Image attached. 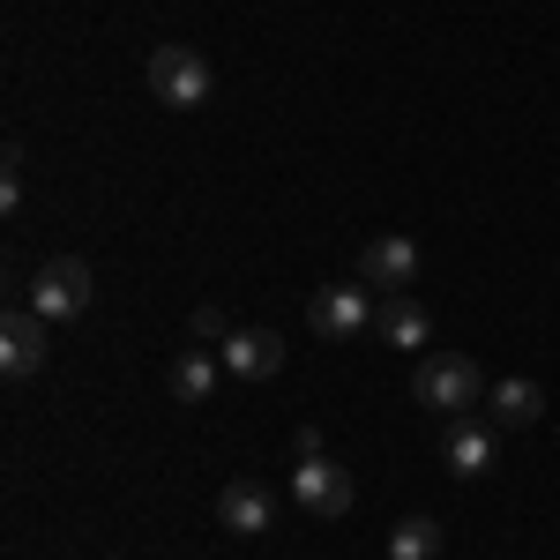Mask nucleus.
Wrapping results in <instances>:
<instances>
[{"label":"nucleus","mask_w":560,"mask_h":560,"mask_svg":"<svg viewBox=\"0 0 560 560\" xmlns=\"http://www.w3.org/2000/svg\"><path fill=\"white\" fill-rule=\"evenodd\" d=\"M411 404H427L433 419H471V404H486V374L471 351H433L411 374Z\"/></svg>","instance_id":"nucleus-1"},{"label":"nucleus","mask_w":560,"mask_h":560,"mask_svg":"<svg viewBox=\"0 0 560 560\" xmlns=\"http://www.w3.org/2000/svg\"><path fill=\"white\" fill-rule=\"evenodd\" d=\"M150 90H158V105H173V113H202L217 97V68L195 45H158V52H150Z\"/></svg>","instance_id":"nucleus-2"},{"label":"nucleus","mask_w":560,"mask_h":560,"mask_svg":"<svg viewBox=\"0 0 560 560\" xmlns=\"http://www.w3.org/2000/svg\"><path fill=\"white\" fill-rule=\"evenodd\" d=\"M306 329L322 337V345H351V337H366L374 329V292L351 277V284H322L314 300H306Z\"/></svg>","instance_id":"nucleus-3"},{"label":"nucleus","mask_w":560,"mask_h":560,"mask_svg":"<svg viewBox=\"0 0 560 560\" xmlns=\"http://www.w3.org/2000/svg\"><path fill=\"white\" fill-rule=\"evenodd\" d=\"M31 314H45V322H75V314H90V261L75 255H52L31 277Z\"/></svg>","instance_id":"nucleus-4"},{"label":"nucleus","mask_w":560,"mask_h":560,"mask_svg":"<svg viewBox=\"0 0 560 560\" xmlns=\"http://www.w3.org/2000/svg\"><path fill=\"white\" fill-rule=\"evenodd\" d=\"M292 501H300L306 516L337 523V516H351V501H359V486H351V471H345V464H329V456H314V464H300V471H292Z\"/></svg>","instance_id":"nucleus-5"},{"label":"nucleus","mask_w":560,"mask_h":560,"mask_svg":"<svg viewBox=\"0 0 560 560\" xmlns=\"http://www.w3.org/2000/svg\"><path fill=\"white\" fill-rule=\"evenodd\" d=\"M411 277H419V247L404 232H382V240L359 247V284L366 292H411Z\"/></svg>","instance_id":"nucleus-6"},{"label":"nucleus","mask_w":560,"mask_h":560,"mask_svg":"<svg viewBox=\"0 0 560 560\" xmlns=\"http://www.w3.org/2000/svg\"><path fill=\"white\" fill-rule=\"evenodd\" d=\"M45 314H31V306H8V322H0V366H8V382H31V374H45Z\"/></svg>","instance_id":"nucleus-7"},{"label":"nucleus","mask_w":560,"mask_h":560,"mask_svg":"<svg viewBox=\"0 0 560 560\" xmlns=\"http://www.w3.org/2000/svg\"><path fill=\"white\" fill-rule=\"evenodd\" d=\"M224 374H232V382H269V374H284V337H277V329H232V337H224Z\"/></svg>","instance_id":"nucleus-8"},{"label":"nucleus","mask_w":560,"mask_h":560,"mask_svg":"<svg viewBox=\"0 0 560 560\" xmlns=\"http://www.w3.org/2000/svg\"><path fill=\"white\" fill-rule=\"evenodd\" d=\"M217 523L240 530V538H261V530L277 523V493H269L261 478H232V486L217 493Z\"/></svg>","instance_id":"nucleus-9"},{"label":"nucleus","mask_w":560,"mask_h":560,"mask_svg":"<svg viewBox=\"0 0 560 560\" xmlns=\"http://www.w3.org/2000/svg\"><path fill=\"white\" fill-rule=\"evenodd\" d=\"M374 337L396 345V351H419L433 337V314L411 300V292H382V300H374Z\"/></svg>","instance_id":"nucleus-10"},{"label":"nucleus","mask_w":560,"mask_h":560,"mask_svg":"<svg viewBox=\"0 0 560 560\" xmlns=\"http://www.w3.org/2000/svg\"><path fill=\"white\" fill-rule=\"evenodd\" d=\"M441 456H448L456 478H486L493 471V427L486 419H448L441 427Z\"/></svg>","instance_id":"nucleus-11"},{"label":"nucleus","mask_w":560,"mask_h":560,"mask_svg":"<svg viewBox=\"0 0 560 560\" xmlns=\"http://www.w3.org/2000/svg\"><path fill=\"white\" fill-rule=\"evenodd\" d=\"M486 404H493V427H538V419H546V388L538 382H493L486 388Z\"/></svg>","instance_id":"nucleus-12"},{"label":"nucleus","mask_w":560,"mask_h":560,"mask_svg":"<svg viewBox=\"0 0 560 560\" xmlns=\"http://www.w3.org/2000/svg\"><path fill=\"white\" fill-rule=\"evenodd\" d=\"M217 382H224V359H210V351H179L173 359V404H210Z\"/></svg>","instance_id":"nucleus-13"},{"label":"nucleus","mask_w":560,"mask_h":560,"mask_svg":"<svg viewBox=\"0 0 560 560\" xmlns=\"http://www.w3.org/2000/svg\"><path fill=\"white\" fill-rule=\"evenodd\" d=\"M441 546H448V530L433 516H404L388 530V560H441Z\"/></svg>","instance_id":"nucleus-14"},{"label":"nucleus","mask_w":560,"mask_h":560,"mask_svg":"<svg viewBox=\"0 0 560 560\" xmlns=\"http://www.w3.org/2000/svg\"><path fill=\"white\" fill-rule=\"evenodd\" d=\"M0 210H23V142H8V158H0Z\"/></svg>","instance_id":"nucleus-15"},{"label":"nucleus","mask_w":560,"mask_h":560,"mask_svg":"<svg viewBox=\"0 0 560 560\" xmlns=\"http://www.w3.org/2000/svg\"><path fill=\"white\" fill-rule=\"evenodd\" d=\"M292 456H300V464H314V456H322V433L300 427V433H292Z\"/></svg>","instance_id":"nucleus-16"}]
</instances>
